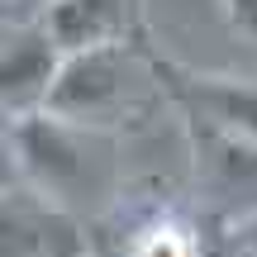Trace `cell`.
<instances>
[{
  "mask_svg": "<svg viewBox=\"0 0 257 257\" xmlns=\"http://www.w3.org/2000/svg\"><path fill=\"white\" fill-rule=\"evenodd\" d=\"M138 62H143V38L72 48V53H62V67L48 86L43 110L81 128L119 124L128 105V76H134Z\"/></svg>",
  "mask_w": 257,
  "mask_h": 257,
  "instance_id": "cell-1",
  "label": "cell"
},
{
  "mask_svg": "<svg viewBox=\"0 0 257 257\" xmlns=\"http://www.w3.org/2000/svg\"><path fill=\"white\" fill-rule=\"evenodd\" d=\"M148 76L167 91V100L191 119V128L224 134L238 143L257 148V81L248 76H219V72H195L186 62H172L157 48L143 43Z\"/></svg>",
  "mask_w": 257,
  "mask_h": 257,
  "instance_id": "cell-2",
  "label": "cell"
},
{
  "mask_svg": "<svg viewBox=\"0 0 257 257\" xmlns=\"http://www.w3.org/2000/svg\"><path fill=\"white\" fill-rule=\"evenodd\" d=\"M95 128L67 124L48 110H34L24 119L10 124V138H15L19 167H24V181L34 191H43L48 200L62 205L76 186L86 181V138Z\"/></svg>",
  "mask_w": 257,
  "mask_h": 257,
  "instance_id": "cell-3",
  "label": "cell"
},
{
  "mask_svg": "<svg viewBox=\"0 0 257 257\" xmlns=\"http://www.w3.org/2000/svg\"><path fill=\"white\" fill-rule=\"evenodd\" d=\"M0 257H86V238L67 205L19 181L0 191Z\"/></svg>",
  "mask_w": 257,
  "mask_h": 257,
  "instance_id": "cell-4",
  "label": "cell"
},
{
  "mask_svg": "<svg viewBox=\"0 0 257 257\" xmlns=\"http://www.w3.org/2000/svg\"><path fill=\"white\" fill-rule=\"evenodd\" d=\"M57 67H62V48L43 29V19H24L5 29L0 34V114L15 124L43 110Z\"/></svg>",
  "mask_w": 257,
  "mask_h": 257,
  "instance_id": "cell-5",
  "label": "cell"
},
{
  "mask_svg": "<svg viewBox=\"0 0 257 257\" xmlns=\"http://www.w3.org/2000/svg\"><path fill=\"white\" fill-rule=\"evenodd\" d=\"M38 19L57 38L62 53L143 38V10H138V0H43Z\"/></svg>",
  "mask_w": 257,
  "mask_h": 257,
  "instance_id": "cell-6",
  "label": "cell"
},
{
  "mask_svg": "<svg viewBox=\"0 0 257 257\" xmlns=\"http://www.w3.org/2000/svg\"><path fill=\"white\" fill-rule=\"evenodd\" d=\"M124 257H200V229L181 214H153L128 233Z\"/></svg>",
  "mask_w": 257,
  "mask_h": 257,
  "instance_id": "cell-7",
  "label": "cell"
},
{
  "mask_svg": "<svg viewBox=\"0 0 257 257\" xmlns=\"http://www.w3.org/2000/svg\"><path fill=\"white\" fill-rule=\"evenodd\" d=\"M200 257H248L243 243L233 238V229H200Z\"/></svg>",
  "mask_w": 257,
  "mask_h": 257,
  "instance_id": "cell-8",
  "label": "cell"
},
{
  "mask_svg": "<svg viewBox=\"0 0 257 257\" xmlns=\"http://www.w3.org/2000/svg\"><path fill=\"white\" fill-rule=\"evenodd\" d=\"M24 181V167H19V153H15V138H10V128H0V191H10V186Z\"/></svg>",
  "mask_w": 257,
  "mask_h": 257,
  "instance_id": "cell-9",
  "label": "cell"
},
{
  "mask_svg": "<svg viewBox=\"0 0 257 257\" xmlns=\"http://www.w3.org/2000/svg\"><path fill=\"white\" fill-rule=\"evenodd\" d=\"M224 15H229L233 29H243V34L257 38V0H224Z\"/></svg>",
  "mask_w": 257,
  "mask_h": 257,
  "instance_id": "cell-10",
  "label": "cell"
},
{
  "mask_svg": "<svg viewBox=\"0 0 257 257\" xmlns=\"http://www.w3.org/2000/svg\"><path fill=\"white\" fill-rule=\"evenodd\" d=\"M233 238L243 243V252H248V257H257V210L243 214V219L233 224Z\"/></svg>",
  "mask_w": 257,
  "mask_h": 257,
  "instance_id": "cell-11",
  "label": "cell"
},
{
  "mask_svg": "<svg viewBox=\"0 0 257 257\" xmlns=\"http://www.w3.org/2000/svg\"><path fill=\"white\" fill-rule=\"evenodd\" d=\"M0 128H10V119H5V114H0Z\"/></svg>",
  "mask_w": 257,
  "mask_h": 257,
  "instance_id": "cell-12",
  "label": "cell"
},
{
  "mask_svg": "<svg viewBox=\"0 0 257 257\" xmlns=\"http://www.w3.org/2000/svg\"><path fill=\"white\" fill-rule=\"evenodd\" d=\"M0 34H5V24H0Z\"/></svg>",
  "mask_w": 257,
  "mask_h": 257,
  "instance_id": "cell-13",
  "label": "cell"
}]
</instances>
